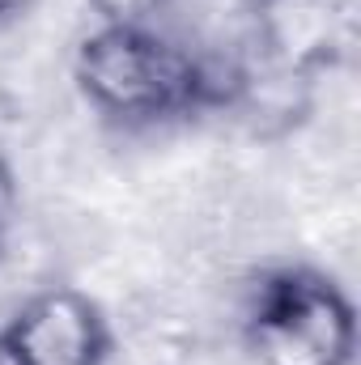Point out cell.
I'll use <instances>...</instances> for the list:
<instances>
[{"mask_svg": "<svg viewBox=\"0 0 361 365\" xmlns=\"http://www.w3.org/2000/svg\"><path fill=\"white\" fill-rule=\"evenodd\" d=\"M115 323L77 284H47L0 319V365H111Z\"/></svg>", "mask_w": 361, "mask_h": 365, "instance_id": "cell-3", "label": "cell"}, {"mask_svg": "<svg viewBox=\"0 0 361 365\" xmlns=\"http://www.w3.org/2000/svg\"><path fill=\"white\" fill-rule=\"evenodd\" d=\"M260 4H268V0H251V9H260Z\"/></svg>", "mask_w": 361, "mask_h": 365, "instance_id": "cell-7", "label": "cell"}, {"mask_svg": "<svg viewBox=\"0 0 361 365\" xmlns=\"http://www.w3.org/2000/svg\"><path fill=\"white\" fill-rule=\"evenodd\" d=\"M243 344L260 365H353L357 306L315 264H268L243 293Z\"/></svg>", "mask_w": 361, "mask_h": 365, "instance_id": "cell-2", "label": "cell"}, {"mask_svg": "<svg viewBox=\"0 0 361 365\" xmlns=\"http://www.w3.org/2000/svg\"><path fill=\"white\" fill-rule=\"evenodd\" d=\"M30 4H34V0H0V30L13 26V21H21V17L30 13Z\"/></svg>", "mask_w": 361, "mask_h": 365, "instance_id": "cell-5", "label": "cell"}, {"mask_svg": "<svg viewBox=\"0 0 361 365\" xmlns=\"http://www.w3.org/2000/svg\"><path fill=\"white\" fill-rule=\"evenodd\" d=\"M73 86L93 115L141 128L238 106L247 98V68L195 51L158 26L93 21L73 47Z\"/></svg>", "mask_w": 361, "mask_h": 365, "instance_id": "cell-1", "label": "cell"}, {"mask_svg": "<svg viewBox=\"0 0 361 365\" xmlns=\"http://www.w3.org/2000/svg\"><path fill=\"white\" fill-rule=\"evenodd\" d=\"M93 21H111V26H153L158 13H166L175 0H86Z\"/></svg>", "mask_w": 361, "mask_h": 365, "instance_id": "cell-4", "label": "cell"}, {"mask_svg": "<svg viewBox=\"0 0 361 365\" xmlns=\"http://www.w3.org/2000/svg\"><path fill=\"white\" fill-rule=\"evenodd\" d=\"M4 242H9V212H4V200H0V255H4Z\"/></svg>", "mask_w": 361, "mask_h": 365, "instance_id": "cell-6", "label": "cell"}]
</instances>
